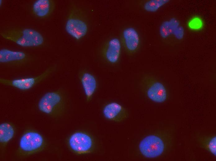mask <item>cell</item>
<instances>
[{"label":"cell","instance_id":"6da1fadb","mask_svg":"<svg viewBox=\"0 0 216 161\" xmlns=\"http://www.w3.org/2000/svg\"><path fill=\"white\" fill-rule=\"evenodd\" d=\"M173 129H164L148 135L140 141L139 150L148 158H154L163 155L171 147L173 140Z\"/></svg>","mask_w":216,"mask_h":161},{"label":"cell","instance_id":"7a4b0ae2","mask_svg":"<svg viewBox=\"0 0 216 161\" xmlns=\"http://www.w3.org/2000/svg\"><path fill=\"white\" fill-rule=\"evenodd\" d=\"M65 29L67 32L77 40H79L87 34L88 25L83 10L73 3L70 6Z\"/></svg>","mask_w":216,"mask_h":161},{"label":"cell","instance_id":"3957f363","mask_svg":"<svg viewBox=\"0 0 216 161\" xmlns=\"http://www.w3.org/2000/svg\"><path fill=\"white\" fill-rule=\"evenodd\" d=\"M39 110L52 117H56L65 112L66 102L65 94L61 89L45 94L38 104Z\"/></svg>","mask_w":216,"mask_h":161},{"label":"cell","instance_id":"277c9868","mask_svg":"<svg viewBox=\"0 0 216 161\" xmlns=\"http://www.w3.org/2000/svg\"><path fill=\"white\" fill-rule=\"evenodd\" d=\"M0 35L23 47L38 46L44 41L43 37L39 33L30 28L10 29L1 32Z\"/></svg>","mask_w":216,"mask_h":161},{"label":"cell","instance_id":"5b68a950","mask_svg":"<svg viewBox=\"0 0 216 161\" xmlns=\"http://www.w3.org/2000/svg\"><path fill=\"white\" fill-rule=\"evenodd\" d=\"M140 83L142 90L151 100L161 103L167 100L168 95L166 86L154 76L145 75L142 78Z\"/></svg>","mask_w":216,"mask_h":161},{"label":"cell","instance_id":"8992f818","mask_svg":"<svg viewBox=\"0 0 216 161\" xmlns=\"http://www.w3.org/2000/svg\"><path fill=\"white\" fill-rule=\"evenodd\" d=\"M45 146V140L41 134L34 131H28L20 139L18 153L21 156H28L42 150Z\"/></svg>","mask_w":216,"mask_h":161},{"label":"cell","instance_id":"52a82bcc","mask_svg":"<svg viewBox=\"0 0 216 161\" xmlns=\"http://www.w3.org/2000/svg\"><path fill=\"white\" fill-rule=\"evenodd\" d=\"M70 149L77 154H83L93 152L96 147L93 138L83 131H77L70 136L67 140Z\"/></svg>","mask_w":216,"mask_h":161},{"label":"cell","instance_id":"ba28073f","mask_svg":"<svg viewBox=\"0 0 216 161\" xmlns=\"http://www.w3.org/2000/svg\"><path fill=\"white\" fill-rule=\"evenodd\" d=\"M56 68V65L50 67L40 75L35 77L13 80L1 78L0 83L22 90L29 89L45 80L55 71Z\"/></svg>","mask_w":216,"mask_h":161},{"label":"cell","instance_id":"9c48e42d","mask_svg":"<svg viewBox=\"0 0 216 161\" xmlns=\"http://www.w3.org/2000/svg\"><path fill=\"white\" fill-rule=\"evenodd\" d=\"M121 50V45L119 39L117 37H113L104 45L101 50V54L107 62L114 64L119 60Z\"/></svg>","mask_w":216,"mask_h":161},{"label":"cell","instance_id":"30bf717a","mask_svg":"<svg viewBox=\"0 0 216 161\" xmlns=\"http://www.w3.org/2000/svg\"><path fill=\"white\" fill-rule=\"evenodd\" d=\"M30 56L25 52L3 49L0 51V63L14 65L25 64L31 59Z\"/></svg>","mask_w":216,"mask_h":161},{"label":"cell","instance_id":"8fae6325","mask_svg":"<svg viewBox=\"0 0 216 161\" xmlns=\"http://www.w3.org/2000/svg\"><path fill=\"white\" fill-rule=\"evenodd\" d=\"M103 113L107 119L116 122L124 120L128 115V111L125 108L114 102L106 104L103 109Z\"/></svg>","mask_w":216,"mask_h":161},{"label":"cell","instance_id":"7c38bea8","mask_svg":"<svg viewBox=\"0 0 216 161\" xmlns=\"http://www.w3.org/2000/svg\"><path fill=\"white\" fill-rule=\"evenodd\" d=\"M122 42L126 51L129 54L135 53L139 48L140 40L139 35L133 28L128 27L122 33Z\"/></svg>","mask_w":216,"mask_h":161},{"label":"cell","instance_id":"4fadbf2b","mask_svg":"<svg viewBox=\"0 0 216 161\" xmlns=\"http://www.w3.org/2000/svg\"><path fill=\"white\" fill-rule=\"evenodd\" d=\"M78 76L84 91L86 101L89 102L97 87L96 79L93 74L85 70L80 71Z\"/></svg>","mask_w":216,"mask_h":161},{"label":"cell","instance_id":"5bb4252c","mask_svg":"<svg viewBox=\"0 0 216 161\" xmlns=\"http://www.w3.org/2000/svg\"><path fill=\"white\" fill-rule=\"evenodd\" d=\"M55 7V3L53 0H38L34 3L33 11L36 16L44 17L50 15Z\"/></svg>","mask_w":216,"mask_h":161},{"label":"cell","instance_id":"9a60e30c","mask_svg":"<svg viewBox=\"0 0 216 161\" xmlns=\"http://www.w3.org/2000/svg\"><path fill=\"white\" fill-rule=\"evenodd\" d=\"M196 140L199 146L214 156L216 155V136L215 135H205L198 133Z\"/></svg>","mask_w":216,"mask_h":161},{"label":"cell","instance_id":"2e32d148","mask_svg":"<svg viewBox=\"0 0 216 161\" xmlns=\"http://www.w3.org/2000/svg\"><path fill=\"white\" fill-rule=\"evenodd\" d=\"M180 25L179 21L173 18L169 20L163 22L160 26L159 32L161 37L166 38L173 34L176 29Z\"/></svg>","mask_w":216,"mask_h":161},{"label":"cell","instance_id":"e0dca14e","mask_svg":"<svg viewBox=\"0 0 216 161\" xmlns=\"http://www.w3.org/2000/svg\"><path fill=\"white\" fill-rule=\"evenodd\" d=\"M15 133V129L11 124L4 123L0 125V142L3 146L6 144L13 138Z\"/></svg>","mask_w":216,"mask_h":161},{"label":"cell","instance_id":"ac0fdd59","mask_svg":"<svg viewBox=\"0 0 216 161\" xmlns=\"http://www.w3.org/2000/svg\"><path fill=\"white\" fill-rule=\"evenodd\" d=\"M169 0H150L144 5L143 8L146 11L154 12L169 2Z\"/></svg>","mask_w":216,"mask_h":161},{"label":"cell","instance_id":"d6986e66","mask_svg":"<svg viewBox=\"0 0 216 161\" xmlns=\"http://www.w3.org/2000/svg\"><path fill=\"white\" fill-rule=\"evenodd\" d=\"M203 23L201 20L198 17L192 19L189 23V27L193 29H198L202 28Z\"/></svg>","mask_w":216,"mask_h":161},{"label":"cell","instance_id":"ffe728a7","mask_svg":"<svg viewBox=\"0 0 216 161\" xmlns=\"http://www.w3.org/2000/svg\"><path fill=\"white\" fill-rule=\"evenodd\" d=\"M184 31L183 28L179 25L175 30L173 35L178 40L182 39L184 37Z\"/></svg>","mask_w":216,"mask_h":161}]
</instances>
